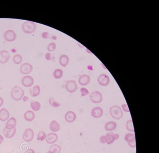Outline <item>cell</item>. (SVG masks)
Listing matches in <instances>:
<instances>
[{
    "mask_svg": "<svg viewBox=\"0 0 159 153\" xmlns=\"http://www.w3.org/2000/svg\"><path fill=\"white\" fill-rule=\"evenodd\" d=\"M46 137V135L45 132L41 131L38 133L37 135V140L40 141H43Z\"/></svg>",
    "mask_w": 159,
    "mask_h": 153,
    "instance_id": "d6a6232c",
    "label": "cell"
},
{
    "mask_svg": "<svg viewBox=\"0 0 159 153\" xmlns=\"http://www.w3.org/2000/svg\"><path fill=\"white\" fill-rule=\"evenodd\" d=\"M56 48V43L54 42H51L48 44L47 47V50L50 52H53L55 51Z\"/></svg>",
    "mask_w": 159,
    "mask_h": 153,
    "instance_id": "836d02e7",
    "label": "cell"
},
{
    "mask_svg": "<svg viewBox=\"0 0 159 153\" xmlns=\"http://www.w3.org/2000/svg\"><path fill=\"white\" fill-rule=\"evenodd\" d=\"M46 142L47 144H52L57 142L58 139V136L55 133H50L46 136Z\"/></svg>",
    "mask_w": 159,
    "mask_h": 153,
    "instance_id": "9a60e30c",
    "label": "cell"
},
{
    "mask_svg": "<svg viewBox=\"0 0 159 153\" xmlns=\"http://www.w3.org/2000/svg\"><path fill=\"white\" fill-rule=\"evenodd\" d=\"M41 89L39 85H36L30 89V93L31 96L36 97L40 94Z\"/></svg>",
    "mask_w": 159,
    "mask_h": 153,
    "instance_id": "d4e9b609",
    "label": "cell"
},
{
    "mask_svg": "<svg viewBox=\"0 0 159 153\" xmlns=\"http://www.w3.org/2000/svg\"><path fill=\"white\" fill-rule=\"evenodd\" d=\"M13 61L15 64L16 65H19L21 63L22 61V56L20 54H16L14 56L13 58Z\"/></svg>",
    "mask_w": 159,
    "mask_h": 153,
    "instance_id": "f546056e",
    "label": "cell"
},
{
    "mask_svg": "<svg viewBox=\"0 0 159 153\" xmlns=\"http://www.w3.org/2000/svg\"><path fill=\"white\" fill-rule=\"evenodd\" d=\"M59 62L62 66L66 67L69 62V58L66 55H62L60 56L59 59Z\"/></svg>",
    "mask_w": 159,
    "mask_h": 153,
    "instance_id": "ffe728a7",
    "label": "cell"
},
{
    "mask_svg": "<svg viewBox=\"0 0 159 153\" xmlns=\"http://www.w3.org/2000/svg\"><path fill=\"white\" fill-rule=\"evenodd\" d=\"M124 140L131 148H135L136 147V140L135 134L131 133L126 134L124 137Z\"/></svg>",
    "mask_w": 159,
    "mask_h": 153,
    "instance_id": "5b68a950",
    "label": "cell"
},
{
    "mask_svg": "<svg viewBox=\"0 0 159 153\" xmlns=\"http://www.w3.org/2000/svg\"><path fill=\"white\" fill-rule=\"evenodd\" d=\"M16 125V119L14 117H11L7 122L5 127L8 129H12L15 128Z\"/></svg>",
    "mask_w": 159,
    "mask_h": 153,
    "instance_id": "603a6c76",
    "label": "cell"
},
{
    "mask_svg": "<svg viewBox=\"0 0 159 153\" xmlns=\"http://www.w3.org/2000/svg\"><path fill=\"white\" fill-rule=\"evenodd\" d=\"M49 103L51 106L53 107H58L61 106V104L56 101L55 98L53 97H51L49 99Z\"/></svg>",
    "mask_w": 159,
    "mask_h": 153,
    "instance_id": "4dcf8cb0",
    "label": "cell"
},
{
    "mask_svg": "<svg viewBox=\"0 0 159 153\" xmlns=\"http://www.w3.org/2000/svg\"><path fill=\"white\" fill-rule=\"evenodd\" d=\"M24 95V91L20 87L16 86L14 87L11 92V97L14 100L20 101L22 99Z\"/></svg>",
    "mask_w": 159,
    "mask_h": 153,
    "instance_id": "6da1fadb",
    "label": "cell"
},
{
    "mask_svg": "<svg viewBox=\"0 0 159 153\" xmlns=\"http://www.w3.org/2000/svg\"><path fill=\"white\" fill-rule=\"evenodd\" d=\"M34 80L33 77L30 76H26L24 77L22 79V83L26 87L32 86L34 83Z\"/></svg>",
    "mask_w": 159,
    "mask_h": 153,
    "instance_id": "7c38bea8",
    "label": "cell"
},
{
    "mask_svg": "<svg viewBox=\"0 0 159 153\" xmlns=\"http://www.w3.org/2000/svg\"><path fill=\"white\" fill-rule=\"evenodd\" d=\"M34 135V132L33 130L30 128H27L23 135V139L25 142H29L33 140Z\"/></svg>",
    "mask_w": 159,
    "mask_h": 153,
    "instance_id": "52a82bcc",
    "label": "cell"
},
{
    "mask_svg": "<svg viewBox=\"0 0 159 153\" xmlns=\"http://www.w3.org/2000/svg\"><path fill=\"white\" fill-rule=\"evenodd\" d=\"M106 144L110 145L114 142L115 140H117L119 138L118 134H115L112 132H109L105 135Z\"/></svg>",
    "mask_w": 159,
    "mask_h": 153,
    "instance_id": "9c48e42d",
    "label": "cell"
},
{
    "mask_svg": "<svg viewBox=\"0 0 159 153\" xmlns=\"http://www.w3.org/2000/svg\"><path fill=\"white\" fill-rule=\"evenodd\" d=\"M10 58L9 52L6 50H3L0 51V63L5 64L9 62Z\"/></svg>",
    "mask_w": 159,
    "mask_h": 153,
    "instance_id": "4fadbf2b",
    "label": "cell"
},
{
    "mask_svg": "<svg viewBox=\"0 0 159 153\" xmlns=\"http://www.w3.org/2000/svg\"><path fill=\"white\" fill-rule=\"evenodd\" d=\"M78 86L75 81L71 80L66 82L65 88L66 90L70 93L75 92L77 89Z\"/></svg>",
    "mask_w": 159,
    "mask_h": 153,
    "instance_id": "8992f818",
    "label": "cell"
},
{
    "mask_svg": "<svg viewBox=\"0 0 159 153\" xmlns=\"http://www.w3.org/2000/svg\"><path fill=\"white\" fill-rule=\"evenodd\" d=\"M49 128L52 132L56 133L60 130V126L56 120H53L50 123Z\"/></svg>",
    "mask_w": 159,
    "mask_h": 153,
    "instance_id": "7402d4cb",
    "label": "cell"
},
{
    "mask_svg": "<svg viewBox=\"0 0 159 153\" xmlns=\"http://www.w3.org/2000/svg\"><path fill=\"white\" fill-rule=\"evenodd\" d=\"M121 107H122V110H123L124 112H130L129 107H128L127 104H122Z\"/></svg>",
    "mask_w": 159,
    "mask_h": 153,
    "instance_id": "d590c367",
    "label": "cell"
},
{
    "mask_svg": "<svg viewBox=\"0 0 159 153\" xmlns=\"http://www.w3.org/2000/svg\"><path fill=\"white\" fill-rule=\"evenodd\" d=\"M4 37L7 41L12 42L16 39L17 35L14 30H9L5 32Z\"/></svg>",
    "mask_w": 159,
    "mask_h": 153,
    "instance_id": "30bf717a",
    "label": "cell"
},
{
    "mask_svg": "<svg viewBox=\"0 0 159 153\" xmlns=\"http://www.w3.org/2000/svg\"><path fill=\"white\" fill-rule=\"evenodd\" d=\"M42 37L44 39H49L50 38L54 40H56L57 39V37L55 35H50L47 32H44L42 33Z\"/></svg>",
    "mask_w": 159,
    "mask_h": 153,
    "instance_id": "1f68e13d",
    "label": "cell"
},
{
    "mask_svg": "<svg viewBox=\"0 0 159 153\" xmlns=\"http://www.w3.org/2000/svg\"><path fill=\"white\" fill-rule=\"evenodd\" d=\"M53 74L55 78L58 79L63 77V72L61 69H57L54 70Z\"/></svg>",
    "mask_w": 159,
    "mask_h": 153,
    "instance_id": "484cf974",
    "label": "cell"
},
{
    "mask_svg": "<svg viewBox=\"0 0 159 153\" xmlns=\"http://www.w3.org/2000/svg\"><path fill=\"white\" fill-rule=\"evenodd\" d=\"M97 81L100 85L107 86L110 82V79L108 75L103 74L99 75L97 78Z\"/></svg>",
    "mask_w": 159,
    "mask_h": 153,
    "instance_id": "ba28073f",
    "label": "cell"
},
{
    "mask_svg": "<svg viewBox=\"0 0 159 153\" xmlns=\"http://www.w3.org/2000/svg\"><path fill=\"white\" fill-rule=\"evenodd\" d=\"M33 67L32 65L29 63L23 64L20 68V72L22 74L27 75L30 74L33 70Z\"/></svg>",
    "mask_w": 159,
    "mask_h": 153,
    "instance_id": "8fae6325",
    "label": "cell"
},
{
    "mask_svg": "<svg viewBox=\"0 0 159 153\" xmlns=\"http://www.w3.org/2000/svg\"><path fill=\"white\" fill-rule=\"evenodd\" d=\"M47 153H54L53 152H49H49H47Z\"/></svg>",
    "mask_w": 159,
    "mask_h": 153,
    "instance_id": "7bdbcfd3",
    "label": "cell"
},
{
    "mask_svg": "<svg viewBox=\"0 0 159 153\" xmlns=\"http://www.w3.org/2000/svg\"><path fill=\"white\" fill-rule=\"evenodd\" d=\"M90 98L91 101L93 103L96 104L100 103L103 100L102 94L100 92L95 91L92 92L90 94Z\"/></svg>",
    "mask_w": 159,
    "mask_h": 153,
    "instance_id": "277c9868",
    "label": "cell"
},
{
    "mask_svg": "<svg viewBox=\"0 0 159 153\" xmlns=\"http://www.w3.org/2000/svg\"><path fill=\"white\" fill-rule=\"evenodd\" d=\"M4 100L2 98L0 97V107L2 106L4 104Z\"/></svg>",
    "mask_w": 159,
    "mask_h": 153,
    "instance_id": "ab89813d",
    "label": "cell"
},
{
    "mask_svg": "<svg viewBox=\"0 0 159 153\" xmlns=\"http://www.w3.org/2000/svg\"><path fill=\"white\" fill-rule=\"evenodd\" d=\"M51 54L50 53H47L45 55V58L47 60H50L51 59Z\"/></svg>",
    "mask_w": 159,
    "mask_h": 153,
    "instance_id": "74e56055",
    "label": "cell"
},
{
    "mask_svg": "<svg viewBox=\"0 0 159 153\" xmlns=\"http://www.w3.org/2000/svg\"><path fill=\"white\" fill-rule=\"evenodd\" d=\"M25 153H35V151L32 149H29L26 151Z\"/></svg>",
    "mask_w": 159,
    "mask_h": 153,
    "instance_id": "f35d334b",
    "label": "cell"
},
{
    "mask_svg": "<svg viewBox=\"0 0 159 153\" xmlns=\"http://www.w3.org/2000/svg\"><path fill=\"white\" fill-rule=\"evenodd\" d=\"M91 79L90 76L88 75H82L79 79V82L81 85L86 86L90 82Z\"/></svg>",
    "mask_w": 159,
    "mask_h": 153,
    "instance_id": "2e32d148",
    "label": "cell"
},
{
    "mask_svg": "<svg viewBox=\"0 0 159 153\" xmlns=\"http://www.w3.org/2000/svg\"><path fill=\"white\" fill-rule=\"evenodd\" d=\"M126 129L129 132H132V133H134L135 132L133 120L132 119H130L126 122Z\"/></svg>",
    "mask_w": 159,
    "mask_h": 153,
    "instance_id": "f1b7e54d",
    "label": "cell"
},
{
    "mask_svg": "<svg viewBox=\"0 0 159 153\" xmlns=\"http://www.w3.org/2000/svg\"><path fill=\"white\" fill-rule=\"evenodd\" d=\"M80 92L82 97L85 96L89 93L88 90L85 87H82L80 89Z\"/></svg>",
    "mask_w": 159,
    "mask_h": 153,
    "instance_id": "e575fe53",
    "label": "cell"
},
{
    "mask_svg": "<svg viewBox=\"0 0 159 153\" xmlns=\"http://www.w3.org/2000/svg\"><path fill=\"white\" fill-rule=\"evenodd\" d=\"M4 141V138L1 135H0V144L3 143Z\"/></svg>",
    "mask_w": 159,
    "mask_h": 153,
    "instance_id": "60d3db41",
    "label": "cell"
},
{
    "mask_svg": "<svg viewBox=\"0 0 159 153\" xmlns=\"http://www.w3.org/2000/svg\"><path fill=\"white\" fill-rule=\"evenodd\" d=\"M31 107L34 111H38L41 109V104L38 101L32 102L31 103Z\"/></svg>",
    "mask_w": 159,
    "mask_h": 153,
    "instance_id": "4316f807",
    "label": "cell"
},
{
    "mask_svg": "<svg viewBox=\"0 0 159 153\" xmlns=\"http://www.w3.org/2000/svg\"><path fill=\"white\" fill-rule=\"evenodd\" d=\"M103 114V110L101 107L96 106L94 107L91 111V115L95 118H100Z\"/></svg>",
    "mask_w": 159,
    "mask_h": 153,
    "instance_id": "5bb4252c",
    "label": "cell"
},
{
    "mask_svg": "<svg viewBox=\"0 0 159 153\" xmlns=\"http://www.w3.org/2000/svg\"><path fill=\"white\" fill-rule=\"evenodd\" d=\"M117 126V124L116 122L113 121H109L107 122L105 125V129L107 131L111 132L115 130Z\"/></svg>",
    "mask_w": 159,
    "mask_h": 153,
    "instance_id": "44dd1931",
    "label": "cell"
},
{
    "mask_svg": "<svg viewBox=\"0 0 159 153\" xmlns=\"http://www.w3.org/2000/svg\"><path fill=\"white\" fill-rule=\"evenodd\" d=\"M25 119L28 122H31L35 118V114L31 110H27L24 114Z\"/></svg>",
    "mask_w": 159,
    "mask_h": 153,
    "instance_id": "cb8c5ba5",
    "label": "cell"
},
{
    "mask_svg": "<svg viewBox=\"0 0 159 153\" xmlns=\"http://www.w3.org/2000/svg\"><path fill=\"white\" fill-rule=\"evenodd\" d=\"M61 150V147L58 144H53L50 147L49 152H53L54 153H60Z\"/></svg>",
    "mask_w": 159,
    "mask_h": 153,
    "instance_id": "83f0119b",
    "label": "cell"
},
{
    "mask_svg": "<svg viewBox=\"0 0 159 153\" xmlns=\"http://www.w3.org/2000/svg\"><path fill=\"white\" fill-rule=\"evenodd\" d=\"M109 112L111 116L116 120H120L123 117V111L122 108L118 106H113L110 108Z\"/></svg>",
    "mask_w": 159,
    "mask_h": 153,
    "instance_id": "7a4b0ae2",
    "label": "cell"
},
{
    "mask_svg": "<svg viewBox=\"0 0 159 153\" xmlns=\"http://www.w3.org/2000/svg\"><path fill=\"white\" fill-rule=\"evenodd\" d=\"M65 118L67 122L72 123L76 120L77 115L73 111H69L66 113Z\"/></svg>",
    "mask_w": 159,
    "mask_h": 153,
    "instance_id": "e0dca14e",
    "label": "cell"
},
{
    "mask_svg": "<svg viewBox=\"0 0 159 153\" xmlns=\"http://www.w3.org/2000/svg\"><path fill=\"white\" fill-rule=\"evenodd\" d=\"M36 29V24L33 22L27 21L22 24V29L25 33L31 34L33 33Z\"/></svg>",
    "mask_w": 159,
    "mask_h": 153,
    "instance_id": "3957f363",
    "label": "cell"
},
{
    "mask_svg": "<svg viewBox=\"0 0 159 153\" xmlns=\"http://www.w3.org/2000/svg\"><path fill=\"white\" fill-rule=\"evenodd\" d=\"M100 142L102 144H106V141H105V135H103L100 137L99 139Z\"/></svg>",
    "mask_w": 159,
    "mask_h": 153,
    "instance_id": "8d00e7d4",
    "label": "cell"
},
{
    "mask_svg": "<svg viewBox=\"0 0 159 153\" xmlns=\"http://www.w3.org/2000/svg\"><path fill=\"white\" fill-rule=\"evenodd\" d=\"M29 99V98L27 97L24 96L23 97V100L24 101L26 102Z\"/></svg>",
    "mask_w": 159,
    "mask_h": 153,
    "instance_id": "b9f144b4",
    "label": "cell"
},
{
    "mask_svg": "<svg viewBox=\"0 0 159 153\" xmlns=\"http://www.w3.org/2000/svg\"><path fill=\"white\" fill-rule=\"evenodd\" d=\"M16 133V128L12 129H8L5 127L3 130V135L7 139H11L14 137Z\"/></svg>",
    "mask_w": 159,
    "mask_h": 153,
    "instance_id": "ac0fdd59",
    "label": "cell"
},
{
    "mask_svg": "<svg viewBox=\"0 0 159 153\" xmlns=\"http://www.w3.org/2000/svg\"><path fill=\"white\" fill-rule=\"evenodd\" d=\"M10 113L8 110L5 108L0 110V120L3 122L7 121L9 118Z\"/></svg>",
    "mask_w": 159,
    "mask_h": 153,
    "instance_id": "d6986e66",
    "label": "cell"
}]
</instances>
